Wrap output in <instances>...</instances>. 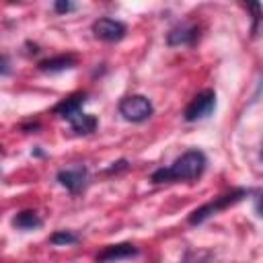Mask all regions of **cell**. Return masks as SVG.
Segmentation results:
<instances>
[{
  "instance_id": "6da1fadb",
  "label": "cell",
  "mask_w": 263,
  "mask_h": 263,
  "mask_svg": "<svg viewBox=\"0 0 263 263\" xmlns=\"http://www.w3.org/2000/svg\"><path fill=\"white\" fill-rule=\"evenodd\" d=\"M208 166V156L197 150L191 148L187 152H183L171 166H160L150 175V181L154 185L160 183H175V181H195L203 175Z\"/></svg>"
},
{
  "instance_id": "7a4b0ae2",
  "label": "cell",
  "mask_w": 263,
  "mask_h": 263,
  "mask_svg": "<svg viewBox=\"0 0 263 263\" xmlns=\"http://www.w3.org/2000/svg\"><path fill=\"white\" fill-rule=\"evenodd\" d=\"M249 193H251L249 189L236 187V189H232V191H228V193H224V195H218V197H214L212 201H208V203L199 205L197 210H193V212L189 214L187 222H189L191 226H199V224H203L205 220H210L212 216H216L218 212H222V210H226V208H230V205L242 201L245 197H249Z\"/></svg>"
},
{
  "instance_id": "3957f363",
  "label": "cell",
  "mask_w": 263,
  "mask_h": 263,
  "mask_svg": "<svg viewBox=\"0 0 263 263\" xmlns=\"http://www.w3.org/2000/svg\"><path fill=\"white\" fill-rule=\"evenodd\" d=\"M117 109H119V115L132 123H144L154 113V105L146 95H127L119 101Z\"/></svg>"
},
{
  "instance_id": "277c9868",
  "label": "cell",
  "mask_w": 263,
  "mask_h": 263,
  "mask_svg": "<svg viewBox=\"0 0 263 263\" xmlns=\"http://www.w3.org/2000/svg\"><path fill=\"white\" fill-rule=\"evenodd\" d=\"M214 111H216V90L214 88H203L185 107L183 119L187 123H195V121H201V119L210 117Z\"/></svg>"
},
{
  "instance_id": "5b68a950",
  "label": "cell",
  "mask_w": 263,
  "mask_h": 263,
  "mask_svg": "<svg viewBox=\"0 0 263 263\" xmlns=\"http://www.w3.org/2000/svg\"><path fill=\"white\" fill-rule=\"evenodd\" d=\"M90 31L99 41L117 43L127 35V25L117 18H111V16H101L90 25Z\"/></svg>"
},
{
  "instance_id": "8992f818",
  "label": "cell",
  "mask_w": 263,
  "mask_h": 263,
  "mask_svg": "<svg viewBox=\"0 0 263 263\" xmlns=\"http://www.w3.org/2000/svg\"><path fill=\"white\" fill-rule=\"evenodd\" d=\"M55 181L72 195H78L88 185V168L84 164H76L70 168H60L55 173Z\"/></svg>"
},
{
  "instance_id": "52a82bcc",
  "label": "cell",
  "mask_w": 263,
  "mask_h": 263,
  "mask_svg": "<svg viewBox=\"0 0 263 263\" xmlns=\"http://www.w3.org/2000/svg\"><path fill=\"white\" fill-rule=\"evenodd\" d=\"M197 39H199V27L191 23H181L166 33V45L171 47H181V45L193 47Z\"/></svg>"
},
{
  "instance_id": "ba28073f",
  "label": "cell",
  "mask_w": 263,
  "mask_h": 263,
  "mask_svg": "<svg viewBox=\"0 0 263 263\" xmlns=\"http://www.w3.org/2000/svg\"><path fill=\"white\" fill-rule=\"evenodd\" d=\"M140 251L138 247H134L132 242H119V245H107L101 253H97L95 261L97 263H115V261H123V259H132L136 257Z\"/></svg>"
},
{
  "instance_id": "9c48e42d",
  "label": "cell",
  "mask_w": 263,
  "mask_h": 263,
  "mask_svg": "<svg viewBox=\"0 0 263 263\" xmlns=\"http://www.w3.org/2000/svg\"><path fill=\"white\" fill-rule=\"evenodd\" d=\"M76 64H78L76 55H72V53H60V55L41 60L37 64V70L43 72V74H60V72H66V70L76 68Z\"/></svg>"
},
{
  "instance_id": "30bf717a",
  "label": "cell",
  "mask_w": 263,
  "mask_h": 263,
  "mask_svg": "<svg viewBox=\"0 0 263 263\" xmlns=\"http://www.w3.org/2000/svg\"><path fill=\"white\" fill-rule=\"evenodd\" d=\"M84 103H86V92H74V95L66 97L64 101H60V103L53 107V113L60 115V117H64V119L68 121L72 115H76V113L82 111Z\"/></svg>"
},
{
  "instance_id": "8fae6325",
  "label": "cell",
  "mask_w": 263,
  "mask_h": 263,
  "mask_svg": "<svg viewBox=\"0 0 263 263\" xmlns=\"http://www.w3.org/2000/svg\"><path fill=\"white\" fill-rule=\"evenodd\" d=\"M68 123H70V127H72L74 134H78V136H88V134H92V132L97 129L99 119H97L95 115H90V113L80 111V113L72 115V117L68 119Z\"/></svg>"
},
{
  "instance_id": "7c38bea8",
  "label": "cell",
  "mask_w": 263,
  "mask_h": 263,
  "mask_svg": "<svg viewBox=\"0 0 263 263\" xmlns=\"http://www.w3.org/2000/svg\"><path fill=\"white\" fill-rule=\"evenodd\" d=\"M10 224H12L16 230H37V228L43 226V220H41V216H39L35 210H23V212H18V214L12 218Z\"/></svg>"
},
{
  "instance_id": "4fadbf2b",
  "label": "cell",
  "mask_w": 263,
  "mask_h": 263,
  "mask_svg": "<svg viewBox=\"0 0 263 263\" xmlns=\"http://www.w3.org/2000/svg\"><path fill=\"white\" fill-rule=\"evenodd\" d=\"M80 240V236L72 230H55L51 236H49V242L55 245V247H66V245H76Z\"/></svg>"
},
{
  "instance_id": "5bb4252c",
  "label": "cell",
  "mask_w": 263,
  "mask_h": 263,
  "mask_svg": "<svg viewBox=\"0 0 263 263\" xmlns=\"http://www.w3.org/2000/svg\"><path fill=\"white\" fill-rule=\"evenodd\" d=\"M78 10V4L70 2V0H55L53 2V12L55 14H68V12H74Z\"/></svg>"
},
{
  "instance_id": "9a60e30c",
  "label": "cell",
  "mask_w": 263,
  "mask_h": 263,
  "mask_svg": "<svg viewBox=\"0 0 263 263\" xmlns=\"http://www.w3.org/2000/svg\"><path fill=\"white\" fill-rule=\"evenodd\" d=\"M249 6L253 8V29H251V33H253V37H255V35H257V31H259V16H261V4H259V2H251Z\"/></svg>"
},
{
  "instance_id": "2e32d148",
  "label": "cell",
  "mask_w": 263,
  "mask_h": 263,
  "mask_svg": "<svg viewBox=\"0 0 263 263\" xmlns=\"http://www.w3.org/2000/svg\"><path fill=\"white\" fill-rule=\"evenodd\" d=\"M129 168V160H125V158H121V160H117V162H113L105 173L107 175H117V173H123V171H127Z\"/></svg>"
},
{
  "instance_id": "e0dca14e",
  "label": "cell",
  "mask_w": 263,
  "mask_h": 263,
  "mask_svg": "<svg viewBox=\"0 0 263 263\" xmlns=\"http://www.w3.org/2000/svg\"><path fill=\"white\" fill-rule=\"evenodd\" d=\"M10 74H12L10 58L6 53H0V76H10Z\"/></svg>"
},
{
  "instance_id": "ac0fdd59",
  "label": "cell",
  "mask_w": 263,
  "mask_h": 263,
  "mask_svg": "<svg viewBox=\"0 0 263 263\" xmlns=\"http://www.w3.org/2000/svg\"><path fill=\"white\" fill-rule=\"evenodd\" d=\"M39 127H41L39 121H35V123H25V125H23V129H25L27 134H31V129H39Z\"/></svg>"
},
{
  "instance_id": "d6986e66",
  "label": "cell",
  "mask_w": 263,
  "mask_h": 263,
  "mask_svg": "<svg viewBox=\"0 0 263 263\" xmlns=\"http://www.w3.org/2000/svg\"><path fill=\"white\" fill-rule=\"evenodd\" d=\"M31 156H45V154H43V150H41V148L37 146V148H35L33 152H31Z\"/></svg>"
},
{
  "instance_id": "ffe728a7",
  "label": "cell",
  "mask_w": 263,
  "mask_h": 263,
  "mask_svg": "<svg viewBox=\"0 0 263 263\" xmlns=\"http://www.w3.org/2000/svg\"><path fill=\"white\" fill-rule=\"evenodd\" d=\"M0 154H2V146H0Z\"/></svg>"
}]
</instances>
